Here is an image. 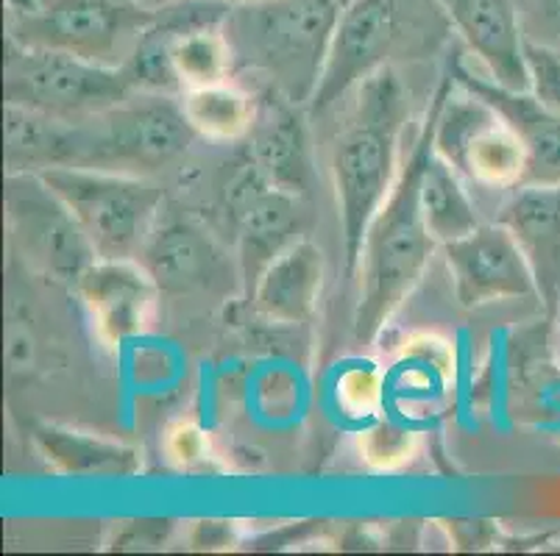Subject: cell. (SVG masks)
<instances>
[{"label":"cell","mask_w":560,"mask_h":556,"mask_svg":"<svg viewBox=\"0 0 560 556\" xmlns=\"http://www.w3.org/2000/svg\"><path fill=\"white\" fill-rule=\"evenodd\" d=\"M196 137L182 100L140 90L115 109L73 120L70 167L145 176L179 159Z\"/></svg>","instance_id":"5b68a950"},{"label":"cell","mask_w":560,"mask_h":556,"mask_svg":"<svg viewBox=\"0 0 560 556\" xmlns=\"http://www.w3.org/2000/svg\"><path fill=\"white\" fill-rule=\"evenodd\" d=\"M37 176L73 212L98 259H137L160 217V184L90 167H50Z\"/></svg>","instance_id":"52a82bcc"},{"label":"cell","mask_w":560,"mask_h":556,"mask_svg":"<svg viewBox=\"0 0 560 556\" xmlns=\"http://www.w3.org/2000/svg\"><path fill=\"white\" fill-rule=\"evenodd\" d=\"M452 73L444 75L432 98L435 151L468 176L497 190H518L527 173V151L516 131L493 106L463 90L452 95Z\"/></svg>","instance_id":"9c48e42d"},{"label":"cell","mask_w":560,"mask_h":556,"mask_svg":"<svg viewBox=\"0 0 560 556\" xmlns=\"http://www.w3.org/2000/svg\"><path fill=\"white\" fill-rule=\"evenodd\" d=\"M419 201L427 228H430L438 245L466 237L468 232H475L482 223L475 201L463 190L457 170L435 151V142H432L424 170H421Z\"/></svg>","instance_id":"44dd1931"},{"label":"cell","mask_w":560,"mask_h":556,"mask_svg":"<svg viewBox=\"0 0 560 556\" xmlns=\"http://www.w3.org/2000/svg\"><path fill=\"white\" fill-rule=\"evenodd\" d=\"M527 68L529 92L560 111V48L527 37Z\"/></svg>","instance_id":"4316f807"},{"label":"cell","mask_w":560,"mask_h":556,"mask_svg":"<svg viewBox=\"0 0 560 556\" xmlns=\"http://www.w3.org/2000/svg\"><path fill=\"white\" fill-rule=\"evenodd\" d=\"M154 17L140 0H9V43L124 68Z\"/></svg>","instance_id":"8992f818"},{"label":"cell","mask_w":560,"mask_h":556,"mask_svg":"<svg viewBox=\"0 0 560 556\" xmlns=\"http://www.w3.org/2000/svg\"><path fill=\"white\" fill-rule=\"evenodd\" d=\"M452 23L438 0H346L335 25L327 64L307 109L338 104L394 59L432 54L446 43Z\"/></svg>","instance_id":"277c9868"},{"label":"cell","mask_w":560,"mask_h":556,"mask_svg":"<svg viewBox=\"0 0 560 556\" xmlns=\"http://www.w3.org/2000/svg\"><path fill=\"white\" fill-rule=\"evenodd\" d=\"M324 275H327L324 251L313 239L299 237L259 273L257 284L248 293L254 312L268 323H307L318 309Z\"/></svg>","instance_id":"2e32d148"},{"label":"cell","mask_w":560,"mask_h":556,"mask_svg":"<svg viewBox=\"0 0 560 556\" xmlns=\"http://www.w3.org/2000/svg\"><path fill=\"white\" fill-rule=\"evenodd\" d=\"M430 147L432 109L410 159L401 165L388 201L382 203L365 232L358 262L360 298L354 309V336L363 345L374 343L385 323L399 312L435 251L438 242L427 228L419 201L421 170Z\"/></svg>","instance_id":"7a4b0ae2"},{"label":"cell","mask_w":560,"mask_h":556,"mask_svg":"<svg viewBox=\"0 0 560 556\" xmlns=\"http://www.w3.org/2000/svg\"><path fill=\"white\" fill-rule=\"evenodd\" d=\"M39 336L28 309L20 298H12L7 312V370L9 379H28L37 370Z\"/></svg>","instance_id":"484cf974"},{"label":"cell","mask_w":560,"mask_h":556,"mask_svg":"<svg viewBox=\"0 0 560 556\" xmlns=\"http://www.w3.org/2000/svg\"><path fill=\"white\" fill-rule=\"evenodd\" d=\"M419 431L390 417H374L360 431V459L374 473H396L407 468L419 453Z\"/></svg>","instance_id":"603a6c76"},{"label":"cell","mask_w":560,"mask_h":556,"mask_svg":"<svg viewBox=\"0 0 560 556\" xmlns=\"http://www.w3.org/2000/svg\"><path fill=\"white\" fill-rule=\"evenodd\" d=\"M137 262L149 270L160 293L185 295L210 287L221 270V253L198 223L165 221L149 234Z\"/></svg>","instance_id":"d6986e66"},{"label":"cell","mask_w":560,"mask_h":556,"mask_svg":"<svg viewBox=\"0 0 560 556\" xmlns=\"http://www.w3.org/2000/svg\"><path fill=\"white\" fill-rule=\"evenodd\" d=\"M446 529H450V540L463 551H480L486 545L493 543L497 537V527L491 520H446Z\"/></svg>","instance_id":"f546056e"},{"label":"cell","mask_w":560,"mask_h":556,"mask_svg":"<svg viewBox=\"0 0 560 556\" xmlns=\"http://www.w3.org/2000/svg\"><path fill=\"white\" fill-rule=\"evenodd\" d=\"M196 551H226L234 545V527L229 520H198L190 532Z\"/></svg>","instance_id":"4dcf8cb0"},{"label":"cell","mask_w":560,"mask_h":556,"mask_svg":"<svg viewBox=\"0 0 560 556\" xmlns=\"http://www.w3.org/2000/svg\"><path fill=\"white\" fill-rule=\"evenodd\" d=\"M555 323H558V331H555V351H558V365H560V306H558V315H555Z\"/></svg>","instance_id":"1f68e13d"},{"label":"cell","mask_w":560,"mask_h":556,"mask_svg":"<svg viewBox=\"0 0 560 556\" xmlns=\"http://www.w3.org/2000/svg\"><path fill=\"white\" fill-rule=\"evenodd\" d=\"M299 198L302 196H293L268 181V176L248 156L229 178L223 190V209L237 232L246 293H252L268 262L299 239L296 228L302 221Z\"/></svg>","instance_id":"8fae6325"},{"label":"cell","mask_w":560,"mask_h":556,"mask_svg":"<svg viewBox=\"0 0 560 556\" xmlns=\"http://www.w3.org/2000/svg\"><path fill=\"white\" fill-rule=\"evenodd\" d=\"M518 7H522L524 31L533 23L544 34H549L544 45L560 48V0H518Z\"/></svg>","instance_id":"f1b7e54d"},{"label":"cell","mask_w":560,"mask_h":556,"mask_svg":"<svg viewBox=\"0 0 560 556\" xmlns=\"http://www.w3.org/2000/svg\"><path fill=\"white\" fill-rule=\"evenodd\" d=\"M446 268L463 309L516 298H538L536 275L505 223H480L444 245Z\"/></svg>","instance_id":"7c38bea8"},{"label":"cell","mask_w":560,"mask_h":556,"mask_svg":"<svg viewBox=\"0 0 560 556\" xmlns=\"http://www.w3.org/2000/svg\"><path fill=\"white\" fill-rule=\"evenodd\" d=\"M396 367L421 387L444 385L455 376V348L438 334H412L401 343Z\"/></svg>","instance_id":"cb8c5ba5"},{"label":"cell","mask_w":560,"mask_h":556,"mask_svg":"<svg viewBox=\"0 0 560 556\" xmlns=\"http://www.w3.org/2000/svg\"><path fill=\"white\" fill-rule=\"evenodd\" d=\"M346 0H246L232 3L223 34L234 70L262 75L271 92L307 106L327 64Z\"/></svg>","instance_id":"3957f363"},{"label":"cell","mask_w":560,"mask_h":556,"mask_svg":"<svg viewBox=\"0 0 560 556\" xmlns=\"http://www.w3.org/2000/svg\"><path fill=\"white\" fill-rule=\"evenodd\" d=\"M73 293L84 300L95 331L112 348L151 329L162 295L137 259H95L79 275Z\"/></svg>","instance_id":"4fadbf2b"},{"label":"cell","mask_w":560,"mask_h":556,"mask_svg":"<svg viewBox=\"0 0 560 556\" xmlns=\"http://www.w3.org/2000/svg\"><path fill=\"white\" fill-rule=\"evenodd\" d=\"M223 3H246V0H223Z\"/></svg>","instance_id":"d6a6232c"},{"label":"cell","mask_w":560,"mask_h":556,"mask_svg":"<svg viewBox=\"0 0 560 556\" xmlns=\"http://www.w3.org/2000/svg\"><path fill=\"white\" fill-rule=\"evenodd\" d=\"M385 401V379L371 365L349 367L338 379V404L349 417L374 421Z\"/></svg>","instance_id":"d4e9b609"},{"label":"cell","mask_w":560,"mask_h":556,"mask_svg":"<svg viewBox=\"0 0 560 556\" xmlns=\"http://www.w3.org/2000/svg\"><path fill=\"white\" fill-rule=\"evenodd\" d=\"M7 104L43 111L62 120H84L129 100L137 90L126 68H106L98 61L45 48L9 43Z\"/></svg>","instance_id":"ba28073f"},{"label":"cell","mask_w":560,"mask_h":556,"mask_svg":"<svg viewBox=\"0 0 560 556\" xmlns=\"http://www.w3.org/2000/svg\"><path fill=\"white\" fill-rule=\"evenodd\" d=\"M165 451L182 471H196L210 459V440L196 423H176L167 428Z\"/></svg>","instance_id":"83f0119b"},{"label":"cell","mask_w":560,"mask_h":556,"mask_svg":"<svg viewBox=\"0 0 560 556\" xmlns=\"http://www.w3.org/2000/svg\"><path fill=\"white\" fill-rule=\"evenodd\" d=\"M7 223L20 257L56 282L75 287L98 259L73 212L37 173H7Z\"/></svg>","instance_id":"30bf717a"},{"label":"cell","mask_w":560,"mask_h":556,"mask_svg":"<svg viewBox=\"0 0 560 556\" xmlns=\"http://www.w3.org/2000/svg\"><path fill=\"white\" fill-rule=\"evenodd\" d=\"M405 120V86L394 68H382L360 84L349 122L335 140L332 176L349 273H358L365 232L399 178L396 153Z\"/></svg>","instance_id":"6da1fadb"},{"label":"cell","mask_w":560,"mask_h":556,"mask_svg":"<svg viewBox=\"0 0 560 556\" xmlns=\"http://www.w3.org/2000/svg\"><path fill=\"white\" fill-rule=\"evenodd\" d=\"M34 442L48 465L62 476L129 478L140 471V453L135 448L79 428L45 423L34 428Z\"/></svg>","instance_id":"ffe728a7"},{"label":"cell","mask_w":560,"mask_h":556,"mask_svg":"<svg viewBox=\"0 0 560 556\" xmlns=\"http://www.w3.org/2000/svg\"><path fill=\"white\" fill-rule=\"evenodd\" d=\"M466 48L486 64L488 79L529 92L527 31L518 0H438Z\"/></svg>","instance_id":"5bb4252c"},{"label":"cell","mask_w":560,"mask_h":556,"mask_svg":"<svg viewBox=\"0 0 560 556\" xmlns=\"http://www.w3.org/2000/svg\"><path fill=\"white\" fill-rule=\"evenodd\" d=\"M246 156L268 176V181L304 196L310 187V147L307 129L302 120V106L271 92L257 106L252 129L246 134Z\"/></svg>","instance_id":"ac0fdd59"},{"label":"cell","mask_w":560,"mask_h":556,"mask_svg":"<svg viewBox=\"0 0 560 556\" xmlns=\"http://www.w3.org/2000/svg\"><path fill=\"white\" fill-rule=\"evenodd\" d=\"M450 73L457 86L486 100L488 106L505 117L527 151V173L522 187H555L560 184V111L538 100L533 92L508 90L475 75L463 59L450 61Z\"/></svg>","instance_id":"9a60e30c"},{"label":"cell","mask_w":560,"mask_h":556,"mask_svg":"<svg viewBox=\"0 0 560 556\" xmlns=\"http://www.w3.org/2000/svg\"><path fill=\"white\" fill-rule=\"evenodd\" d=\"M499 223H505L522 245L536 275L544 315L555 320L560 306V184L518 187Z\"/></svg>","instance_id":"e0dca14e"},{"label":"cell","mask_w":560,"mask_h":556,"mask_svg":"<svg viewBox=\"0 0 560 556\" xmlns=\"http://www.w3.org/2000/svg\"><path fill=\"white\" fill-rule=\"evenodd\" d=\"M179 100L192 131L212 142L243 140L252 129L254 115H257V104H254L252 95L241 86L229 84V81L185 90Z\"/></svg>","instance_id":"7402d4cb"}]
</instances>
